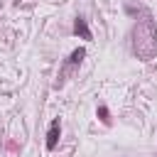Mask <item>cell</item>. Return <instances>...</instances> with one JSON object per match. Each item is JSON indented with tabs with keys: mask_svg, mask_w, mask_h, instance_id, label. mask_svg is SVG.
<instances>
[{
	"mask_svg": "<svg viewBox=\"0 0 157 157\" xmlns=\"http://www.w3.org/2000/svg\"><path fill=\"white\" fill-rule=\"evenodd\" d=\"M132 37H135L132 44H135L137 59H142V61L155 59V54H157V29H155L152 17H142V20L135 25Z\"/></svg>",
	"mask_w": 157,
	"mask_h": 157,
	"instance_id": "cell-1",
	"label": "cell"
},
{
	"mask_svg": "<svg viewBox=\"0 0 157 157\" xmlns=\"http://www.w3.org/2000/svg\"><path fill=\"white\" fill-rule=\"evenodd\" d=\"M59 130H61V128H59V120H54V123L49 125V132H47V147H49V150H54V147H56Z\"/></svg>",
	"mask_w": 157,
	"mask_h": 157,
	"instance_id": "cell-2",
	"label": "cell"
},
{
	"mask_svg": "<svg viewBox=\"0 0 157 157\" xmlns=\"http://www.w3.org/2000/svg\"><path fill=\"white\" fill-rule=\"evenodd\" d=\"M74 29H76V34H81L83 39H91V32H88V27H86V22L78 17L76 20V25H74Z\"/></svg>",
	"mask_w": 157,
	"mask_h": 157,
	"instance_id": "cell-3",
	"label": "cell"
},
{
	"mask_svg": "<svg viewBox=\"0 0 157 157\" xmlns=\"http://www.w3.org/2000/svg\"><path fill=\"white\" fill-rule=\"evenodd\" d=\"M83 54H86V52H83V49H76V52H74V54H71V59H69V64H78V61H81V59H83Z\"/></svg>",
	"mask_w": 157,
	"mask_h": 157,
	"instance_id": "cell-4",
	"label": "cell"
}]
</instances>
